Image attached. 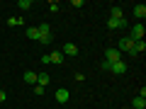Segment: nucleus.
<instances>
[{"label":"nucleus","mask_w":146,"mask_h":109,"mask_svg":"<svg viewBox=\"0 0 146 109\" xmlns=\"http://www.w3.org/2000/svg\"><path fill=\"white\" fill-rule=\"evenodd\" d=\"M131 109H146V99L136 95V97H134V102H131Z\"/></svg>","instance_id":"2eb2a0df"},{"label":"nucleus","mask_w":146,"mask_h":109,"mask_svg":"<svg viewBox=\"0 0 146 109\" xmlns=\"http://www.w3.org/2000/svg\"><path fill=\"white\" fill-rule=\"evenodd\" d=\"M25 34H27V39H32V41H39V32H36V27H27Z\"/></svg>","instance_id":"9b49d317"},{"label":"nucleus","mask_w":146,"mask_h":109,"mask_svg":"<svg viewBox=\"0 0 146 109\" xmlns=\"http://www.w3.org/2000/svg\"><path fill=\"white\" fill-rule=\"evenodd\" d=\"M68 97H71V95H68V90H63V87H61V90H56V102H61V104H63V102H68Z\"/></svg>","instance_id":"f8f14e48"},{"label":"nucleus","mask_w":146,"mask_h":109,"mask_svg":"<svg viewBox=\"0 0 146 109\" xmlns=\"http://www.w3.org/2000/svg\"><path fill=\"white\" fill-rule=\"evenodd\" d=\"M127 68H129V66H127L124 61H117V63H112V66H110V73H115V75H124Z\"/></svg>","instance_id":"39448f33"},{"label":"nucleus","mask_w":146,"mask_h":109,"mask_svg":"<svg viewBox=\"0 0 146 109\" xmlns=\"http://www.w3.org/2000/svg\"><path fill=\"white\" fill-rule=\"evenodd\" d=\"M5 99H7V95H5V90H0V104L5 102Z\"/></svg>","instance_id":"aec40b11"},{"label":"nucleus","mask_w":146,"mask_h":109,"mask_svg":"<svg viewBox=\"0 0 146 109\" xmlns=\"http://www.w3.org/2000/svg\"><path fill=\"white\" fill-rule=\"evenodd\" d=\"M25 83L27 85H36V73L34 70H25Z\"/></svg>","instance_id":"ddd939ff"},{"label":"nucleus","mask_w":146,"mask_h":109,"mask_svg":"<svg viewBox=\"0 0 146 109\" xmlns=\"http://www.w3.org/2000/svg\"><path fill=\"white\" fill-rule=\"evenodd\" d=\"M144 51H146V41H144V39H141V41H134V46H131L129 56H131V58H136V56H139V53H144Z\"/></svg>","instance_id":"423d86ee"},{"label":"nucleus","mask_w":146,"mask_h":109,"mask_svg":"<svg viewBox=\"0 0 146 109\" xmlns=\"http://www.w3.org/2000/svg\"><path fill=\"white\" fill-rule=\"evenodd\" d=\"M131 46H134V41H131L129 36H122V39H119V46H117V51H119V53H129Z\"/></svg>","instance_id":"20e7f679"},{"label":"nucleus","mask_w":146,"mask_h":109,"mask_svg":"<svg viewBox=\"0 0 146 109\" xmlns=\"http://www.w3.org/2000/svg\"><path fill=\"white\" fill-rule=\"evenodd\" d=\"M49 58H51V63H56V66H61V63H63V53L61 51H51V53H49Z\"/></svg>","instance_id":"4468645a"},{"label":"nucleus","mask_w":146,"mask_h":109,"mask_svg":"<svg viewBox=\"0 0 146 109\" xmlns=\"http://www.w3.org/2000/svg\"><path fill=\"white\" fill-rule=\"evenodd\" d=\"M17 7H20V10H29V7H32V0H17Z\"/></svg>","instance_id":"f3484780"},{"label":"nucleus","mask_w":146,"mask_h":109,"mask_svg":"<svg viewBox=\"0 0 146 109\" xmlns=\"http://www.w3.org/2000/svg\"><path fill=\"white\" fill-rule=\"evenodd\" d=\"M107 27H110V29H119V27H127V20H112V17H110V20H107Z\"/></svg>","instance_id":"1a4fd4ad"},{"label":"nucleus","mask_w":146,"mask_h":109,"mask_svg":"<svg viewBox=\"0 0 146 109\" xmlns=\"http://www.w3.org/2000/svg\"><path fill=\"white\" fill-rule=\"evenodd\" d=\"M44 90H46V87H42V85H34V95H44Z\"/></svg>","instance_id":"6ab92c4d"},{"label":"nucleus","mask_w":146,"mask_h":109,"mask_svg":"<svg viewBox=\"0 0 146 109\" xmlns=\"http://www.w3.org/2000/svg\"><path fill=\"white\" fill-rule=\"evenodd\" d=\"M61 53H63V56H71V58H73V56H78V46L68 41V44H63V51H61Z\"/></svg>","instance_id":"0eeeda50"},{"label":"nucleus","mask_w":146,"mask_h":109,"mask_svg":"<svg viewBox=\"0 0 146 109\" xmlns=\"http://www.w3.org/2000/svg\"><path fill=\"white\" fill-rule=\"evenodd\" d=\"M134 17H136V20H144V17H146V5H141V3H139V5H134Z\"/></svg>","instance_id":"6e6552de"},{"label":"nucleus","mask_w":146,"mask_h":109,"mask_svg":"<svg viewBox=\"0 0 146 109\" xmlns=\"http://www.w3.org/2000/svg\"><path fill=\"white\" fill-rule=\"evenodd\" d=\"M36 32H39V41H42L44 46H49V44H51V27L44 22V24L36 27Z\"/></svg>","instance_id":"f257e3e1"},{"label":"nucleus","mask_w":146,"mask_h":109,"mask_svg":"<svg viewBox=\"0 0 146 109\" xmlns=\"http://www.w3.org/2000/svg\"><path fill=\"white\" fill-rule=\"evenodd\" d=\"M144 34H146V27L141 24V22H136V24L129 29V34H127V36H129L131 41H141V39H144Z\"/></svg>","instance_id":"f03ea898"},{"label":"nucleus","mask_w":146,"mask_h":109,"mask_svg":"<svg viewBox=\"0 0 146 109\" xmlns=\"http://www.w3.org/2000/svg\"><path fill=\"white\" fill-rule=\"evenodd\" d=\"M110 17H112V20H124V12H122V7H110Z\"/></svg>","instance_id":"9d476101"},{"label":"nucleus","mask_w":146,"mask_h":109,"mask_svg":"<svg viewBox=\"0 0 146 109\" xmlns=\"http://www.w3.org/2000/svg\"><path fill=\"white\" fill-rule=\"evenodd\" d=\"M105 61H107L110 66H112V63H117V61H122V53L117 51V46H115V49H107V51H105Z\"/></svg>","instance_id":"7ed1b4c3"},{"label":"nucleus","mask_w":146,"mask_h":109,"mask_svg":"<svg viewBox=\"0 0 146 109\" xmlns=\"http://www.w3.org/2000/svg\"><path fill=\"white\" fill-rule=\"evenodd\" d=\"M58 7H61V3H56V0L49 3V10H51V12H58Z\"/></svg>","instance_id":"a211bd4d"},{"label":"nucleus","mask_w":146,"mask_h":109,"mask_svg":"<svg viewBox=\"0 0 146 109\" xmlns=\"http://www.w3.org/2000/svg\"><path fill=\"white\" fill-rule=\"evenodd\" d=\"M49 80H51V78H49L46 73H36V85H42V87H46V85H49Z\"/></svg>","instance_id":"dca6fc26"}]
</instances>
